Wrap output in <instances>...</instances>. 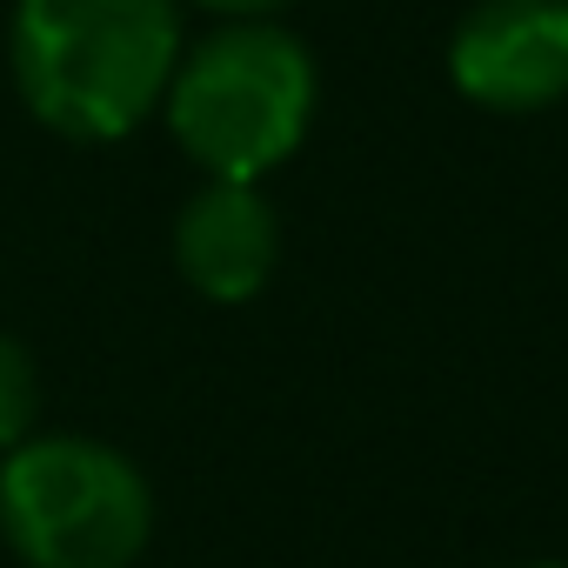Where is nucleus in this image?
<instances>
[{
	"mask_svg": "<svg viewBox=\"0 0 568 568\" xmlns=\"http://www.w3.org/2000/svg\"><path fill=\"white\" fill-rule=\"evenodd\" d=\"M181 61V0H14L8 68L28 114L68 141L134 134Z\"/></svg>",
	"mask_w": 568,
	"mask_h": 568,
	"instance_id": "obj_1",
	"label": "nucleus"
},
{
	"mask_svg": "<svg viewBox=\"0 0 568 568\" xmlns=\"http://www.w3.org/2000/svg\"><path fill=\"white\" fill-rule=\"evenodd\" d=\"M161 108L207 181H267L308 141L315 61L274 21H227L174 61Z\"/></svg>",
	"mask_w": 568,
	"mask_h": 568,
	"instance_id": "obj_2",
	"label": "nucleus"
},
{
	"mask_svg": "<svg viewBox=\"0 0 568 568\" xmlns=\"http://www.w3.org/2000/svg\"><path fill=\"white\" fill-rule=\"evenodd\" d=\"M0 535L28 568H134L154 488L94 435H28L0 455Z\"/></svg>",
	"mask_w": 568,
	"mask_h": 568,
	"instance_id": "obj_3",
	"label": "nucleus"
},
{
	"mask_svg": "<svg viewBox=\"0 0 568 568\" xmlns=\"http://www.w3.org/2000/svg\"><path fill=\"white\" fill-rule=\"evenodd\" d=\"M448 81L488 114L568 101V0H475L448 41Z\"/></svg>",
	"mask_w": 568,
	"mask_h": 568,
	"instance_id": "obj_4",
	"label": "nucleus"
},
{
	"mask_svg": "<svg viewBox=\"0 0 568 568\" xmlns=\"http://www.w3.org/2000/svg\"><path fill=\"white\" fill-rule=\"evenodd\" d=\"M174 267L207 302H254L281 267V221L261 181H207L174 221Z\"/></svg>",
	"mask_w": 568,
	"mask_h": 568,
	"instance_id": "obj_5",
	"label": "nucleus"
},
{
	"mask_svg": "<svg viewBox=\"0 0 568 568\" xmlns=\"http://www.w3.org/2000/svg\"><path fill=\"white\" fill-rule=\"evenodd\" d=\"M34 422H41V368L14 335H0V455L21 448Z\"/></svg>",
	"mask_w": 568,
	"mask_h": 568,
	"instance_id": "obj_6",
	"label": "nucleus"
},
{
	"mask_svg": "<svg viewBox=\"0 0 568 568\" xmlns=\"http://www.w3.org/2000/svg\"><path fill=\"white\" fill-rule=\"evenodd\" d=\"M194 8H207V14H221V21H274L288 0H194Z\"/></svg>",
	"mask_w": 568,
	"mask_h": 568,
	"instance_id": "obj_7",
	"label": "nucleus"
},
{
	"mask_svg": "<svg viewBox=\"0 0 568 568\" xmlns=\"http://www.w3.org/2000/svg\"><path fill=\"white\" fill-rule=\"evenodd\" d=\"M521 568H568V561H521Z\"/></svg>",
	"mask_w": 568,
	"mask_h": 568,
	"instance_id": "obj_8",
	"label": "nucleus"
}]
</instances>
